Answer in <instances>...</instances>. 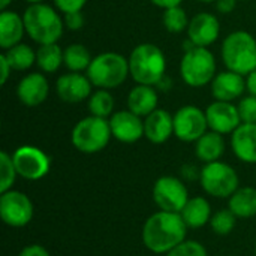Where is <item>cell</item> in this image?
Listing matches in <instances>:
<instances>
[{
	"label": "cell",
	"mask_w": 256,
	"mask_h": 256,
	"mask_svg": "<svg viewBox=\"0 0 256 256\" xmlns=\"http://www.w3.org/2000/svg\"><path fill=\"white\" fill-rule=\"evenodd\" d=\"M86 74L96 88H117L130 76L129 58L114 51L100 52L93 57Z\"/></svg>",
	"instance_id": "5b68a950"
},
{
	"label": "cell",
	"mask_w": 256,
	"mask_h": 256,
	"mask_svg": "<svg viewBox=\"0 0 256 256\" xmlns=\"http://www.w3.org/2000/svg\"><path fill=\"white\" fill-rule=\"evenodd\" d=\"M242 123H256V96H243L237 104Z\"/></svg>",
	"instance_id": "836d02e7"
},
{
	"label": "cell",
	"mask_w": 256,
	"mask_h": 256,
	"mask_svg": "<svg viewBox=\"0 0 256 256\" xmlns=\"http://www.w3.org/2000/svg\"><path fill=\"white\" fill-rule=\"evenodd\" d=\"M196 2H201V3H214L216 0H196Z\"/></svg>",
	"instance_id": "bcb514c9"
},
{
	"label": "cell",
	"mask_w": 256,
	"mask_h": 256,
	"mask_svg": "<svg viewBox=\"0 0 256 256\" xmlns=\"http://www.w3.org/2000/svg\"><path fill=\"white\" fill-rule=\"evenodd\" d=\"M237 216L230 210V208H224V210H219L216 212L212 219H210V226H212V231L220 237H225V236H230L236 225H237Z\"/></svg>",
	"instance_id": "4dcf8cb0"
},
{
	"label": "cell",
	"mask_w": 256,
	"mask_h": 256,
	"mask_svg": "<svg viewBox=\"0 0 256 256\" xmlns=\"http://www.w3.org/2000/svg\"><path fill=\"white\" fill-rule=\"evenodd\" d=\"M63 21H64V27L69 30H80L84 27V15L82 12H70V14H64L63 15Z\"/></svg>",
	"instance_id": "d590c367"
},
{
	"label": "cell",
	"mask_w": 256,
	"mask_h": 256,
	"mask_svg": "<svg viewBox=\"0 0 256 256\" xmlns=\"http://www.w3.org/2000/svg\"><path fill=\"white\" fill-rule=\"evenodd\" d=\"M174 135V116L164 108H156L144 117V136L152 144H164Z\"/></svg>",
	"instance_id": "d6986e66"
},
{
	"label": "cell",
	"mask_w": 256,
	"mask_h": 256,
	"mask_svg": "<svg viewBox=\"0 0 256 256\" xmlns=\"http://www.w3.org/2000/svg\"><path fill=\"white\" fill-rule=\"evenodd\" d=\"M166 256H208V254L200 242L184 240L171 252H168Z\"/></svg>",
	"instance_id": "d6a6232c"
},
{
	"label": "cell",
	"mask_w": 256,
	"mask_h": 256,
	"mask_svg": "<svg viewBox=\"0 0 256 256\" xmlns=\"http://www.w3.org/2000/svg\"><path fill=\"white\" fill-rule=\"evenodd\" d=\"M18 177L16 168L12 160V154L2 150L0 152V194L10 190Z\"/></svg>",
	"instance_id": "1f68e13d"
},
{
	"label": "cell",
	"mask_w": 256,
	"mask_h": 256,
	"mask_svg": "<svg viewBox=\"0 0 256 256\" xmlns=\"http://www.w3.org/2000/svg\"><path fill=\"white\" fill-rule=\"evenodd\" d=\"M216 57L206 46H194L184 51L180 60V75L186 86L201 88L212 84L216 76Z\"/></svg>",
	"instance_id": "8992f818"
},
{
	"label": "cell",
	"mask_w": 256,
	"mask_h": 256,
	"mask_svg": "<svg viewBox=\"0 0 256 256\" xmlns=\"http://www.w3.org/2000/svg\"><path fill=\"white\" fill-rule=\"evenodd\" d=\"M50 82L44 72H30L24 75L16 86V98L26 106H38L46 100Z\"/></svg>",
	"instance_id": "e0dca14e"
},
{
	"label": "cell",
	"mask_w": 256,
	"mask_h": 256,
	"mask_svg": "<svg viewBox=\"0 0 256 256\" xmlns=\"http://www.w3.org/2000/svg\"><path fill=\"white\" fill-rule=\"evenodd\" d=\"M200 183L204 192L214 198H230L240 188L237 171L220 160L206 164L201 168Z\"/></svg>",
	"instance_id": "ba28073f"
},
{
	"label": "cell",
	"mask_w": 256,
	"mask_h": 256,
	"mask_svg": "<svg viewBox=\"0 0 256 256\" xmlns=\"http://www.w3.org/2000/svg\"><path fill=\"white\" fill-rule=\"evenodd\" d=\"M238 2H249V0H238Z\"/></svg>",
	"instance_id": "7dc6e473"
},
{
	"label": "cell",
	"mask_w": 256,
	"mask_h": 256,
	"mask_svg": "<svg viewBox=\"0 0 256 256\" xmlns=\"http://www.w3.org/2000/svg\"><path fill=\"white\" fill-rule=\"evenodd\" d=\"M188 230L180 213L159 210L146 220L142 226V243L150 252L166 255L186 240Z\"/></svg>",
	"instance_id": "6da1fadb"
},
{
	"label": "cell",
	"mask_w": 256,
	"mask_h": 256,
	"mask_svg": "<svg viewBox=\"0 0 256 256\" xmlns=\"http://www.w3.org/2000/svg\"><path fill=\"white\" fill-rule=\"evenodd\" d=\"M237 2H238V0H216L214 3H216V9H218L219 14L228 15V14H231V12L236 10Z\"/></svg>",
	"instance_id": "ab89813d"
},
{
	"label": "cell",
	"mask_w": 256,
	"mask_h": 256,
	"mask_svg": "<svg viewBox=\"0 0 256 256\" xmlns=\"http://www.w3.org/2000/svg\"><path fill=\"white\" fill-rule=\"evenodd\" d=\"M12 2H14V0H0V9H2V10H6Z\"/></svg>",
	"instance_id": "ee69618b"
},
{
	"label": "cell",
	"mask_w": 256,
	"mask_h": 256,
	"mask_svg": "<svg viewBox=\"0 0 256 256\" xmlns=\"http://www.w3.org/2000/svg\"><path fill=\"white\" fill-rule=\"evenodd\" d=\"M26 33L24 18L15 10L6 9L0 12V48L3 51L21 44Z\"/></svg>",
	"instance_id": "44dd1931"
},
{
	"label": "cell",
	"mask_w": 256,
	"mask_h": 256,
	"mask_svg": "<svg viewBox=\"0 0 256 256\" xmlns=\"http://www.w3.org/2000/svg\"><path fill=\"white\" fill-rule=\"evenodd\" d=\"M208 130L206 111L196 105H183L174 114V135L183 142H196Z\"/></svg>",
	"instance_id": "7c38bea8"
},
{
	"label": "cell",
	"mask_w": 256,
	"mask_h": 256,
	"mask_svg": "<svg viewBox=\"0 0 256 256\" xmlns=\"http://www.w3.org/2000/svg\"><path fill=\"white\" fill-rule=\"evenodd\" d=\"M154 6L160 8V9H170V8H174V6H182L183 0H150Z\"/></svg>",
	"instance_id": "60d3db41"
},
{
	"label": "cell",
	"mask_w": 256,
	"mask_h": 256,
	"mask_svg": "<svg viewBox=\"0 0 256 256\" xmlns=\"http://www.w3.org/2000/svg\"><path fill=\"white\" fill-rule=\"evenodd\" d=\"M246 88L249 94L256 96V68L249 75H246Z\"/></svg>",
	"instance_id": "b9f144b4"
},
{
	"label": "cell",
	"mask_w": 256,
	"mask_h": 256,
	"mask_svg": "<svg viewBox=\"0 0 256 256\" xmlns=\"http://www.w3.org/2000/svg\"><path fill=\"white\" fill-rule=\"evenodd\" d=\"M206 116L208 129L220 135H231L242 124L238 108L232 102L214 100L206 108Z\"/></svg>",
	"instance_id": "5bb4252c"
},
{
	"label": "cell",
	"mask_w": 256,
	"mask_h": 256,
	"mask_svg": "<svg viewBox=\"0 0 256 256\" xmlns=\"http://www.w3.org/2000/svg\"><path fill=\"white\" fill-rule=\"evenodd\" d=\"M36 64L44 74H56L63 66V50L58 44L39 45L36 50Z\"/></svg>",
	"instance_id": "484cf974"
},
{
	"label": "cell",
	"mask_w": 256,
	"mask_h": 256,
	"mask_svg": "<svg viewBox=\"0 0 256 256\" xmlns=\"http://www.w3.org/2000/svg\"><path fill=\"white\" fill-rule=\"evenodd\" d=\"M224 153H225V140L224 135L218 132L207 130L195 142V154L204 164L220 160Z\"/></svg>",
	"instance_id": "cb8c5ba5"
},
{
	"label": "cell",
	"mask_w": 256,
	"mask_h": 256,
	"mask_svg": "<svg viewBox=\"0 0 256 256\" xmlns=\"http://www.w3.org/2000/svg\"><path fill=\"white\" fill-rule=\"evenodd\" d=\"M3 54L6 56L12 69L18 72L28 70L36 63V51L30 45L22 44V42L3 51Z\"/></svg>",
	"instance_id": "83f0119b"
},
{
	"label": "cell",
	"mask_w": 256,
	"mask_h": 256,
	"mask_svg": "<svg viewBox=\"0 0 256 256\" xmlns=\"http://www.w3.org/2000/svg\"><path fill=\"white\" fill-rule=\"evenodd\" d=\"M108 120L112 138L123 144L138 142L144 136V118L129 110L116 111Z\"/></svg>",
	"instance_id": "9a60e30c"
},
{
	"label": "cell",
	"mask_w": 256,
	"mask_h": 256,
	"mask_svg": "<svg viewBox=\"0 0 256 256\" xmlns=\"http://www.w3.org/2000/svg\"><path fill=\"white\" fill-rule=\"evenodd\" d=\"M156 88H159V90H162V92H166V90H171L172 88V80L171 78H168L166 75L160 80V82L156 86Z\"/></svg>",
	"instance_id": "7bdbcfd3"
},
{
	"label": "cell",
	"mask_w": 256,
	"mask_h": 256,
	"mask_svg": "<svg viewBox=\"0 0 256 256\" xmlns=\"http://www.w3.org/2000/svg\"><path fill=\"white\" fill-rule=\"evenodd\" d=\"M228 208L240 219H249L256 216V189L252 186L238 188L228 202Z\"/></svg>",
	"instance_id": "d4e9b609"
},
{
	"label": "cell",
	"mask_w": 256,
	"mask_h": 256,
	"mask_svg": "<svg viewBox=\"0 0 256 256\" xmlns=\"http://www.w3.org/2000/svg\"><path fill=\"white\" fill-rule=\"evenodd\" d=\"M220 57L228 70L243 76L256 68V39L246 30L231 32L222 42Z\"/></svg>",
	"instance_id": "277c9868"
},
{
	"label": "cell",
	"mask_w": 256,
	"mask_h": 256,
	"mask_svg": "<svg viewBox=\"0 0 256 256\" xmlns=\"http://www.w3.org/2000/svg\"><path fill=\"white\" fill-rule=\"evenodd\" d=\"M34 207L32 200L20 190H6L0 195V218L12 228H22L33 219Z\"/></svg>",
	"instance_id": "8fae6325"
},
{
	"label": "cell",
	"mask_w": 256,
	"mask_h": 256,
	"mask_svg": "<svg viewBox=\"0 0 256 256\" xmlns=\"http://www.w3.org/2000/svg\"><path fill=\"white\" fill-rule=\"evenodd\" d=\"M186 32H188V39L195 46L208 48L219 39L220 22L214 14L200 12L190 18Z\"/></svg>",
	"instance_id": "2e32d148"
},
{
	"label": "cell",
	"mask_w": 256,
	"mask_h": 256,
	"mask_svg": "<svg viewBox=\"0 0 256 256\" xmlns=\"http://www.w3.org/2000/svg\"><path fill=\"white\" fill-rule=\"evenodd\" d=\"M26 33L38 45L57 44L64 32V21L58 10L46 3L28 4L22 14Z\"/></svg>",
	"instance_id": "7a4b0ae2"
},
{
	"label": "cell",
	"mask_w": 256,
	"mask_h": 256,
	"mask_svg": "<svg viewBox=\"0 0 256 256\" xmlns=\"http://www.w3.org/2000/svg\"><path fill=\"white\" fill-rule=\"evenodd\" d=\"M255 254H256V246H255Z\"/></svg>",
	"instance_id": "c3c4849f"
},
{
	"label": "cell",
	"mask_w": 256,
	"mask_h": 256,
	"mask_svg": "<svg viewBox=\"0 0 256 256\" xmlns=\"http://www.w3.org/2000/svg\"><path fill=\"white\" fill-rule=\"evenodd\" d=\"M158 104H159V94L156 87L144 86V84H136L135 87H132L126 99L128 110L142 118L147 117L150 112H153L158 108Z\"/></svg>",
	"instance_id": "7402d4cb"
},
{
	"label": "cell",
	"mask_w": 256,
	"mask_h": 256,
	"mask_svg": "<svg viewBox=\"0 0 256 256\" xmlns=\"http://www.w3.org/2000/svg\"><path fill=\"white\" fill-rule=\"evenodd\" d=\"M153 201L159 210L180 213L189 201L188 188L174 176H162L153 184Z\"/></svg>",
	"instance_id": "9c48e42d"
},
{
	"label": "cell",
	"mask_w": 256,
	"mask_h": 256,
	"mask_svg": "<svg viewBox=\"0 0 256 256\" xmlns=\"http://www.w3.org/2000/svg\"><path fill=\"white\" fill-rule=\"evenodd\" d=\"M28 4H36V3H45V0H24Z\"/></svg>",
	"instance_id": "f6af8a7d"
},
{
	"label": "cell",
	"mask_w": 256,
	"mask_h": 256,
	"mask_svg": "<svg viewBox=\"0 0 256 256\" xmlns=\"http://www.w3.org/2000/svg\"><path fill=\"white\" fill-rule=\"evenodd\" d=\"M93 57L82 44H70L63 50V64L69 72H84L88 69Z\"/></svg>",
	"instance_id": "4316f807"
},
{
	"label": "cell",
	"mask_w": 256,
	"mask_h": 256,
	"mask_svg": "<svg viewBox=\"0 0 256 256\" xmlns=\"http://www.w3.org/2000/svg\"><path fill=\"white\" fill-rule=\"evenodd\" d=\"M93 84L87 74L66 72L56 80V93L66 104H80L88 100L93 93Z\"/></svg>",
	"instance_id": "4fadbf2b"
},
{
	"label": "cell",
	"mask_w": 256,
	"mask_h": 256,
	"mask_svg": "<svg viewBox=\"0 0 256 256\" xmlns=\"http://www.w3.org/2000/svg\"><path fill=\"white\" fill-rule=\"evenodd\" d=\"M180 174H182V178H184L188 182H194V180H200L201 170H198L192 164H184L180 170Z\"/></svg>",
	"instance_id": "8d00e7d4"
},
{
	"label": "cell",
	"mask_w": 256,
	"mask_h": 256,
	"mask_svg": "<svg viewBox=\"0 0 256 256\" xmlns=\"http://www.w3.org/2000/svg\"><path fill=\"white\" fill-rule=\"evenodd\" d=\"M114 108H116V100L110 90L96 88L88 98V111L92 116L100 118H110L114 114Z\"/></svg>",
	"instance_id": "f1b7e54d"
},
{
	"label": "cell",
	"mask_w": 256,
	"mask_h": 256,
	"mask_svg": "<svg viewBox=\"0 0 256 256\" xmlns=\"http://www.w3.org/2000/svg\"><path fill=\"white\" fill-rule=\"evenodd\" d=\"M12 70H14V69H12V66L9 64L6 56L2 52V54H0V84H2V86H4V84L8 82V80H9Z\"/></svg>",
	"instance_id": "f35d334b"
},
{
	"label": "cell",
	"mask_w": 256,
	"mask_h": 256,
	"mask_svg": "<svg viewBox=\"0 0 256 256\" xmlns=\"http://www.w3.org/2000/svg\"><path fill=\"white\" fill-rule=\"evenodd\" d=\"M12 160L20 177L36 182L44 178L51 170L50 156L34 146H21L12 153Z\"/></svg>",
	"instance_id": "30bf717a"
},
{
	"label": "cell",
	"mask_w": 256,
	"mask_h": 256,
	"mask_svg": "<svg viewBox=\"0 0 256 256\" xmlns=\"http://www.w3.org/2000/svg\"><path fill=\"white\" fill-rule=\"evenodd\" d=\"M231 148L244 164H256V123H242L231 134Z\"/></svg>",
	"instance_id": "ffe728a7"
},
{
	"label": "cell",
	"mask_w": 256,
	"mask_h": 256,
	"mask_svg": "<svg viewBox=\"0 0 256 256\" xmlns=\"http://www.w3.org/2000/svg\"><path fill=\"white\" fill-rule=\"evenodd\" d=\"M54 6L58 12L70 14V12H81L82 8L86 6L87 0H52Z\"/></svg>",
	"instance_id": "e575fe53"
},
{
	"label": "cell",
	"mask_w": 256,
	"mask_h": 256,
	"mask_svg": "<svg viewBox=\"0 0 256 256\" xmlns=\"http://www.w3.org/2000/svg\"><path fill=\"white\" fill-rule=\"evenodd\" d=\"M189 21L190 18L188 16V12L182 6L165 9L162 15V24L165 30H168L170 33H182L188 30Z\"/></svg>",
	"instance_id": "f546056e"
},
{
	"label": "cell",
	"mask_w": 256,
	"mask_h": 256,
	"mask_svg": "<svg viewBox=\"0 0 256 256\" xmlns=\"http://www.w3.org/2000/svg\"><path fill=\"white\" fill-rule=\"evenodd\" d=\"M210 92L214 100L234 102L236 99H240L244 92H248L246 76L228 69L219 72L210 84Z\"/></svg>",
	"instance_id": "ac0fdd59"
},
{
	"label": "cell",
	"mask_w": 256,
	"mask_h": 256,
	"mask_svg": "<svg viewBox=\"0 0 256 256\" xmlns=\"http://www.w3.org/2000/svg\"><path fill=\"white\" fill-rule=\"evenodd\" d=\"M129 72L136 84L156 87L166 75L165 52L152 42L136 45L129 54Z\"/></svg>",
	"instance_id": "3957f363"
},
{
	"label": "cell",
	"mask_w": 256,
	"mask_h": 256,
	"mask_svg": "<svg viewBox=\"0 0 256 256\" xmlns=\"http://www.w3.org/2000/svg\"><path fill=\"white\" fill-rule=\"evenodd\" d=\"M112 138L110 120L100 118L96 116H88L81 118L72 129L70 141L72 146L84 153V154H93L102 152Z\"/></svg>",
	"instance_id": "52a82bcc"
},
{
	"label": "cell",
	"mask_w": 256,
	"mask_h": 256,
	"mask_svg": "<svg viewBox=\"0 0 256 256\" xmlns=\"http://www.w3.org/2000/svg\"><path fill=\"white\" fill-rule=\"evenodd\" d=\"M18 256H51L50 252L40 246V244H28L24 249H21V252L18 254Z\"/></svg>",
	"instance_id": "74e56055"
},
{
	"label": "cell",
	"mask_w": 256,
	"mask_h": 256,
	"mask_svg": "<svg viewBox=\"0 0 256 256\" xmlns=\"http://www.w3.org/2000/svg\"><path fill=\"white\" fill-rule=\"evenodd\" d=\"M184 224L188 228L198 230L202 228L204 225L210 224L212 219V206L204 196H194L189 198L183 210L180 212Z\"/></svg>",
	"instance_id": "603a6c76"
}]
</instances>
